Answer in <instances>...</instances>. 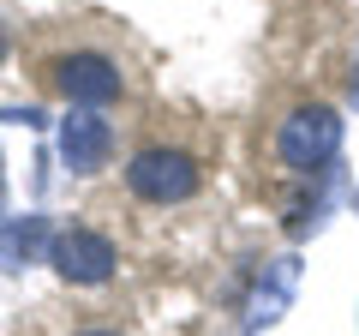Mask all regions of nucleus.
Masks as SVG:
<instances>
[{"label":"nucleus","mask_w":359,"mask_h":336,"mask_svg":"<svg viewBox=\"0 0 359 336\" xmlns=\"http://www.w3.org/2000/svg\"><path fill=\"white\" fill-rule=\"evenodd\" d=\"M78 336H120V330H78Z\"/></svg>","instance_id":"7"},{"label":"nucleus","mask_w":359,"mask_h":336,"mask_svg":"<svg viewBox=\"0 0 359 336\" xmlns=\"http://www.w3.org/2000/svg\"><path fill=\"white\" fill-rule=\"evenodd\" d=\"M126 186L144 198V205H186L204 186V162L180 144H144L126 162Z\"/></svg>","instance_id":"2"},{"label":"nucleus","mask_w":359,"mask_h":336,"mask_svg":"<svg viewBox=\"0 0 359 336\" xmlns=\"http://www.w3.org/2000/svg\"><path fill=\"white\" fill-rule=\"evenodd\" d=\"M42 84L60 91L72 108H108L126 91V72L102 42H60L42 54Z\"/></svg>","instance_id":"1"},{"label":"nucleus","mask_w":359,"mask_h":336,"mask_svg":"<svg viewBox=\"0 0 359 336\" xmlns=\"http://www.w3.org/2000/svg\"><path fill=\"white\" fill-rule=\"evenodd\" d=\"M6 49H13V30H6V25H0V60H6Z\"/></svg>","instance_id":"6"},{"label":"nucleus","mask_w":359,"mask_h":336,"mask_svg":"<svg viewBox=\"0 0 359 336\" xmlns=\"http://www.w3.org/2000/svg\"><path fill=\"white\" fill-rule=\"evenodd\" d=\"M108 144H114V132H108V120L96 115V108H72V115L60 120V156H66V168H78V174L102 168Z\"/></svg>","instance_id":"5"},{"label":"nucleus","mask_w":359,"mask_h":336,"mask_svg":"<svg viewBox=\"0 0 359 336\" xmlns=\"http://www.w3.org/2000/svg\"><path fill=\"white\" fill-rule=\"evenodd\" d=\"M48 264H54V271H60L72 288H102L108 276H114L120 252H114V240H108V234H96V228H84V222H72V228L54 234Z\"/></svg>","instance_id":"4"},{"label":"nucleus","mask_w":359,"mask_h":336,"mask_svg":"<svg viewBox=\"0 0 359 336\" xmlns=\"http://www.w3.org/2000/svg\"><path fill=\"white\" fill-rule=\"evenodd\" d=\"M335 150H341V115H335L330 103H299L294 115L276 127V156H282L294 174L323 168Z\"/></svg>","instance_id":"3"}]
</instances>
